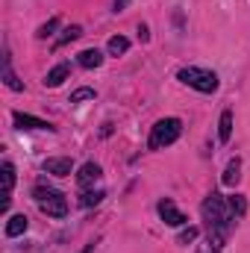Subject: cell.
Wrapping results in <instances>:
<instances>
[{
    "label": "cell",
    "mask_w": 250,
    "mask_h": 253,
    "mask_svg": "<svg viewBox=\"0 0 250 253\" xmlns=\"http://www.w3.org/2000/svg\"><path fill=\"white\" fill-rule=\"evenodd\" d=\"M200 212H203V221H206V233H209L212 251H221L227 245V239L233 233V221H236L233 212H230V206H227V200L221 194H209L203 200Z\"/></svg>",
    "instance_id": "1"
},
{
    "label": "cell",
    "mask_w": 250,
    "mask_h": 253,
    "mask_svg": "<svg viewBox=\"0 0 250 253\" xmlns=\"http://www.w3.org/2000/svg\"><path fill=\"white\" fill-rule=\"evenodd\" d=\"M177 80L186 83V85H191V88H197V91H203V94L218 91V74H215V71H206V68H194V65L180 68V71H177Z\"/></svg>",
    "instance_id": "2"
},
{
    "label": "cell",
    "mask_w": 250,
    "mask_h": 253,
    "mask_svg": "<svg viewBox=\"0 0 250 253\" xmlns=\"http://www.w3.org/2000/svg\"><path fill=\"white\" fill-rule=\"evenodd\" d=\"M180 132H183V121L180 118H162V121H156V126H153L147 147L150 150H162V147L174 144L180 138Z\"/></svg>",
    "instance_id": "3"
},
{
    "label": "cell",
    "mask_w": 250,
    "mask_h": 253,
    "mask_svg": "<svg viewBox=\"0 0 250 253\" xmlns=\"http://www.w3.org/2000/svg\"><path fill=\"white\" fill-rule=\"evenodd\" d=\"M33 194H36V203H39V209H42L44 215H50V218H65V215H68V200H65L62 191L42 189V186H39Z\"/></svg>",
    "instance_id": "4"
},
{
    "label": "cell",
    "mask_w": 250,
    "mask_h": 253,
    "mask_svg": "<svg viewBox=\"0 0 250 253\" xmlns=\"http://www.w3.org/2000/svg\"><path fill=\"white\" fill-rule=\"evenodd\" d=\"M156 209H159V218H162V221H165L168 227H183V224H186V215H183V212H180V209L174 206V200L162 197Z\"/></svg>",
    "instance_id": "5"
},
{
    "label": "cell",
    "mask_w": 250,
    "mask_h": 253,
    "mask_svg": "<svg viewBox=\"0 0 250 253\" xmlns=\"http://www.w3.org/2000/svg\"><path fill=\"white\" fill-rule=\"evenodd\" d=\"M100 174H103V171H100L97 162H85V165L77 171V183H80L83 189H88V186H94V183L100 180Z\"/></svg>",
    "instance_id": "6"
},
{
    "label": "cell",
    "mask_w": 250,
    "mask_h": 253,
    "mask_svg": "<svg viewBox=\"0 0 250 253\" xmlns=\"http://www.w3.org/2000/svg\"><path fill=\"white\" fill-rule=\"evenodd\" d=\"M15 124L21 126V129H53L50 121H42L36 115H27V112H15Z\"/></svg>",
    "instance_id": "7"
},
{
    "label": "cell",
    "mask_w": 250,
    "mask_h": 253,
    "mask_svg": "<svg viewBox=\"0 0 250 253\" xmlns=\"http://www.w3.org/2000/svg\"><path fill=\"white\" fill-rule=\"evenodd\" d=\"M12 186H15V168H12V162H3V212L9 209V194H12Z\"/></svg>",
    "instance_id": "8"
},
{
    "label": "cell",
    "mask_w": 250,
    "mask_h": 253,
    "mask_svg": "<svg viewBox=\"0 0 250 253\" xmlns=\"http://www.w3.org/2000/svg\"><path fill=\"white\" fill-rule=\"evenodd\" d=\"M27 227H30L27 215H12V218L6 221V236H9V239H15V236H24V233H27Z\"/></svg>",
    "instance_id": "9"
},
{
    "label": "cell",
    "mask_w": 250,
    "mask_h": 253,
    "mask_svg": "<svg viewBox=\"0 0 250 253\" xmlns=\"http://www.w3.org/2000/svg\"><path fill=\"white\" fill-rule=\"evenodd\" d=\"M44 171L53 174V177H68L74 171V165H71V159H47L44 162Z\"/></svg>",
    "instance_id": "10"
},
{
    "label": "cell",
    "mask_w": 250,
    "mask_h": 253,
    "mask_svg": "<svg viewBox=\"0 0 250 253\" xmlns=\"http://www.w3.org/2000/svg\"><path fill=\"white\" fill-rule=\"evenodd\" d=\"M3 83H6L12 91H24V83L12 74V65H9V50L3 53Z\"/></svg>",
    "instance_id": "11"
},
{
    "label": "cell",
    "mask_w": 250,
    "mask_h": 253,
    "mask_svg": "<svg viewBox=\"0 0 250 253\" xmlns=\"http://www.w3.org/2000/svg\"><path fill=\"white\" fill-rule=\"evenodd\" d=\"M77 62L83 65V68H100V65H103V53H100L97 47H88V50H83V53L77 56Z\"/></svg>",
    "instance_id": "12"
},
{
    "label": "cell",
    "mask_w": 250,
    "mask_h": 253,
    "mask_svg": "<svg viewBox=\"0 0 250 253\" xmlns=\"http://www.w3.org/2000/svg\"><path fill=\"white\" fill-rule=\"evenodd\" d=\"M68 74H71V68H68L65 62L56 65L53 71H47V77H44V85H47V88H56V85H62V80L68 77Z\"/></svg>",
    "instance_id": "13"
},
{
    "label": "cell",
    "mask_w": 250,
    "mask_h": 253,
    "mask_svg": "<svg viewBox=\"0 0 250 253\" xmlns=\"http://www.w3.org/2000/svg\"><path fill=\"white\" fill-rule=\"evenodd\" d=\"M239 180H242V162H239V159H230V165H227L221 183H224V186H236Z\"/></svg>",
    "instance_id": "14"
},
{
    "label": "cell",
    "mask_w": 250,
    "mask_h": 253,
    "mask_svg": "<svg viewBox=\"0 0 250 253\" xmlns=\"http://www.w3.org/2000/svg\"><path fill=\"white\" fill-rule=\"evenodd\" d=\"M106 50H109V56H124L126 50H129V42H126L124 36H112L109 44H106Z\"/></svg>",
    "instance_id": "15"
},
{
    "label": "cell",
    "mask_w": 250,
    "mask_h": 253,
    "mask_svg": "<svg viewBox=\"0 0 250 253\" xmlns=\"http://www.w3.org/2000/svg\"><path fill=\"white\" fill-rule=\"evenodd\" d=\"M230 135H233V112L227 109V112H221V124H218V138H221V141H230Z\"/></svg>",
    "instance_id": "16"
},
{
    "label": "cell",
    "mask_w": 250,
    "mask_h": 253,
    "mask_svg": "<svg viewBox=\"0 0 250 253\" xmlns=\"http://www.w3.org/2000/svg\"><path fill=\"white\" fill-rule=\"evenodd\" d=\"M227 206H230L233 218H245V212H248V200H245L242 194H233V197L227 200Z\"/></svg>",
    "instance_id": "17"
},
{
    "label": "cell",
    "mask_w": 250,
    "mask_h": 253,
    "mask_svg": "<svg viewBox=\"0 0 250 253\" xmlns=\"http://www.w3.org/2000/svg\"><path fill=\"white\" fill-rule=\"evenodd\" d=\"M80 36H83V27H77V24H74V27H65V30H62V36L56 39V47H62V44L74 42V39H80Z\"/></svg>",
    "instance_id": "18"
},
{
    "label": "cell",
    "mask_w": 250,
    "mask_h": 253,
    "mask_svg": "<svg viewBox=\"0 0 250 253\" xmlns=\"http://www.w3.org/2000/svg\"><path fill=\"white\" fill-rule=\"evenodd\" d=\"M103 197H106L103 191H85V194L80 197V206H85V209H91V206H97V203H100Z\"/></svg>",
    "instance_id": "19"
},
{
    "label": "cell",
    "mask_w": 250,
    "mask_h": 253,
    "mask_svg": "<svg viewBox=\"0 0 250 253\" xmlns=\"http://www.w3.org/2000/svg\"><path fill=\"white\" fill-rule=\"evenodd\" d=\"M56 27H59V18H50L47 24H42V27H39V33H36V36H39V39H47V36H53V30H56Z\"/></svg>",
    "instance_id": "20"
},
{
    "label": "cell",
    "mask_w": 250,
    "mask_h": 253,
    "mask_svg": "<svg viewBox=\"0 0 250 253\" xmlns=\"http://www.w3.org/2000/svg\"><path fill=\"white\" fill-rule=\"evenodd\" d=\"M94 97V88H77L71 94V103H83V100H91Z\"/></svg>",
    "instance_id": "21"
},
{
    "label": "cell",
    "mask_w": 250,
    "mask_h": 253,
    "mask_svg": "<svg viewBox=\"0 0 250 253\" xmlns=\"http://www.w3.org/2000/svg\"><path fill=\"white\" fill-rule=\"evenodd\" d=\"M194 239H197V230H194V227H188V230L180 233V245H188V242H194Z\"/></svg>",
    "instance_id": "22"
},
{
    "label": "cell",
    "mask_w": 250,
    "mask_h": 253,
    "mask_svg": "<svg viewBox=\"0 0 250 253\" xmlns=\"http://www.w3.org/2000/svg\"><path fill=\"white\" fill-rule=\"evenodd\" d=\"M126 3H129V0H115V12H124Z\"/></svg>",
    "instance_id": "23"
},
{
    "label": "cell",
    "mask_w": 250,
    "mask_h": 253,
    "mask_svg": "<svg viewBox=\"0 0 250 253\" xmlns=\"http://www.w3.org/2000/svg\"><path fill=\"white\" fill-rule=\"evenodd\" d=\"M91 251H94V245H88V248H85V251H83V253H91Z\"/></svg>",
    "instance_id": "24"
}]
</instances>
